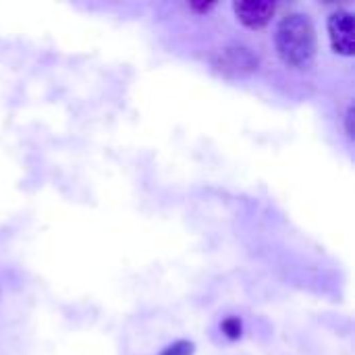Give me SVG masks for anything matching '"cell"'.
<instances>
[{
  "mask_svg": "<svg viewBox=\"0 0 355 355\" xmlns=\"http://www.w3.org/2000/svg\"><path fill=\"white\" fill-rule=\"evenodd\" d=\"M258 67H260V58L248 46H241V44L225 46L212 58V69L227 79H239V77L252 75L258 71Z\"/></svg>",
  "mask_w": 355,
  "mask_h": 355,
  "instance_id": "cell-2",
  "label": "cell"
},
{
  "mask_svg": "<svg viewBox=\"0 0 355 355\" xmlns=\"http://www.w3.org/2000/svg\"><path fill=\"white\" fill-rule=\"evenodd\" d=\"M329 40L337 54L354 56L355 54V19L352 10L337 8L327 19Z\"/></svg>",
  "mask_w": 355,
  "mask_h": 355,
  "instance_id": "cell-3",
  "label": "cell"
},
{
  "mask_svg": "<svg viewBox=\"0 0 355 355\" xmlns=\"http://www.w3.org/2000/svg\"><path fill=\"white\" fill-rule=\"evenodd\" d=\"M275 44L281 60L287 67L295 71H308L314 67L318 54V40H316V27L308 15L304 12L285 15L277 25Z\"/></svg>",
  "mask_w": 355,
  "mask_h": 355,
  "instance_id": "cell-1",
  "label": "cell"
},
{
  "mask_svg": "<svg viewBox=\"0 0 355 355\" xmlns=\"http://www.w3.org/2000/svg\"><path fill=\"white\" fill-rule=\"evenodd\" d=\"M214 6H216L214 2H189V8H191L193 12H198V15H206V12H210Z\"/></svg>",
  "mask_w": 355,
  "mask_h": 355,
  "instance_id": "cell-7",
  "label": "cell"
},
{
  "mask_svg": "<svg viewBox=\"0 0 355 355\" xmlns=\"http://www.w3.org/2000/svg\"><path fill=\"white\" fill-rule=\"evenodd\" d=\"M233 10L237 21L248 29H264L272 21L277 4L270 0H237L233 2Z\"/></svg>",
  "mask_w": 355,
  "mask_h": 355,
  "instance_id": "cell-4",
  "label": "cell"
},
{
  "mask_svg": "<svg viewBox=\"0 0 355 355\" xmlns=\"http://www.w3.org/2000/svg\"><path fill=\"white\" fill-rule=\"evenodd\" d=\"M345 131H347V137L354 139V106H349L345 112Z\"/></svg>",
  "mask_w": 355,
  "mask_h": 355,
  "instance_id": "cell-8",
  "label": "cell"
},
{
  "mask_svg": "<svg viewBox=\"0 0 355 355\" xmlns=\"http://www.w3.org/2000/svg\"><path fill=\"white\" fill-rule=\"evenodd\" d=\"M220 331L229 341H237L243 335V320L239 316H229L220 322Z\"/></svg>",
  "mask_w": 355,
  "mask_h": 355,
  "instance_id": "cell-5",
  "label": "cell"
},
{
  "mask_svg": "<svg viewBox=\"0 0 355 355\" xmlns=\"http://www.w3.org/2000/svg\"><path fill=\"white\" fill-rule=\"evenodd\" d=\"M196 354V343L193 341H187V339H179L171 345H166L160 355H193Z\"/></svg>",
  "mask_w": 355,
  "mask_h": 355,
  "instance_id": "cell-6",
  "label": "cell"
}]
</instances>
